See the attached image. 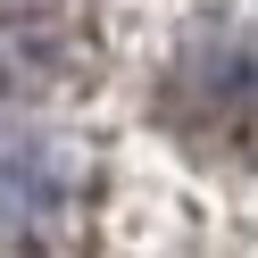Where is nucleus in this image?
<instances>
[{
	"label": "nucleus",
	"instance_id": "1",
	"mask_svg": "<svg viewBox=\"0 0 258 258\" xmlns=\"http://www.w3.org/2000/svg\"><path fill=\"white\" fill-rule=\"evenodd\" d=\"M75 191L67 158L42 142H0V233H34L42 217H58Z\"/></svg>",
	"mask_w": 258,
	"mask_h": 258
}]
</instances>
